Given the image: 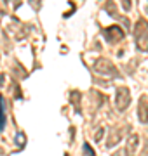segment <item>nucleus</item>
<instances>
[{
	"instance_id": "obj_1",
	"label": "nucleus",
	"mask_w": 148,
	"mask_h": 156,
	"mask_svg": "<svg viewBox=\"0 0 148 156\" xmlns=\"http://www.w3.org/2000/svg\"><path fill=\"white\" fill-rule=\"evenodd\" d=\"M134 42H136V49L141 52L148 50V21L146 19H139L134 28Z\"/></svg>"
},
{
	"instance_id": "obj_2",
	"label": "nucleus",
	"mask_w": 148,
	"mask_h": 156,
	"mask_svg": "<svg viewBox=\"0 0 148 156\" xmlns=\"http://www.w3.org/2000/svg\"><path fill=\"white\" fill-rule=\"evenodd\" d=\"M92 69H94V73L101 75V76H110V78H117V76H119L117 68H115L113 62L108 61L106 57H99V59H96Z\"/></svg>"
},
{
	"instance_id": "obj_3",
	"label": "nucleus",
	"mask_w": 148,
	"mask_h": 156,
	"mask_svg": "<svg viewBox=\"0 0 148 156\" xmlns=\"http://www.w3.org/2000/svg\"><path fill=\"white\" fill-rule=\"evenodd\" d=\"M131 104V92L127 87H119L117 89V95H115V106L120 113L125 111Z\"/></svg>"
},
{
	"instance_id": "obj_4",
	"label": "nucleus",
	"mask_w": 148,
	"mask_h": 156,
	"mask_svg": "<svg viewBox=\"0 0 148 156\" xmlns=\"http://www.w3.org/2000/svg\"><path fill=\"white\" fill-rule=\"evenodd\" d=\"M103 35H105V38L108 40V44H117L120 40H124V37H125L124 30L120 26H108V28L103 30Z\"/></svg>"
},
{
	"instance_id": "obj_5",
	"label": "nucleus",
	"mask_w": 148,
	"mask_h": 156,
	"mask_svg": "<svg viewBox=\"0 0 148 156\" xmlns=\"http://www.w3.org/2000/svg\"><path fill=\"white\" fill-rule=\"evenodd\" d=\"M138 147H139V135L131 134L127 137V140H125V147H124L125 156H136Z\"/></svg>"
},
{
	"instance_id": "obj_6",
	"label": "nucleus",
	"mask_w": 148,
	"mask_h": 156,
	"mask_svg": "<svg viewBox=\"0 0 148 156\" xmlns=\"http://www.w3.org/2000/svg\"><path fill=\"white\" fill-rule=\"evenodd\" d=\"M122 134H124V128H110V135H108V140H106V149H112L113 146L119 144V140H122Z\"/></svg>"
},
{
	"instance_id": "obj_7",
	"label": "nucleus",
	"mask_w": 148,
	"mask_h": 156,
	"mask_svg": "<svg viewBox=\"0 0 148 156\" xmlns=\"http://www.w3.org/2000/svg\"><path fill=\"white\" fill-rule=\"evenodd\" d=\"M138 120L141 123L148 122V101L146 95H141L139 97V102H138Z\"/></svg>"
},
{
	"instance_id": "obj_8",
	"label": "nucleus",
	"mask_w": 148,
	"mask_h": 156,
	"mask_svg": "<svg viewBox=\"0 0 148 156\" xmlns=\"http://www.w3.org/2000/svg\"><path fill=\"white\" fill-rule=\"evenodd\" d=\"M80 99H82L80 92H77V90H72V92H70V102L73 104L75 113H80Z\"/></svg>"
},
{
	"instance_id": "obj_9",
	"label": "nucleus",
	"mask_w": 148,
	"mask_h": 156,
	"mask_svg": "<svg viewBox=\"0 0 148 156\" xmlns=\"http://www.w3.org/2000/svg\"><path fill=\"white\" fill-rule=\"evenodd\" d=\"M6 128V101L0 95V132H4Z\"/></svg>"
},
{
	"instance_id": "obj_10",
	"label": "nucleus",
	"mask_w": 148,
	"mask_h": 156,
	"mask_svg": "<svg viewBox=\"0 0 148 156\" xmlns=\"http://www.w3.org/2000/svg\"><path fill=\"white\" fill-rule=\"evenodd\" d=\"M16 144L19 146V147H23V146L26 144V135H24L23 132H19V134L16 135Z\"/></svg>"
},
{
	"instance_id": "obj_11",
	"label": "nucleus",
	"mask_w": 148,
	"mask_h": 156,
	"mask_svg": "<svg viewBox=\"0 0 148 156\" xmlns=\"http://www.w3.org/2000/svg\"><path fill=\"white\" fill-rule=\"evenodd\" d=\"M103 134H105V128L99 127V128H98V132H96V135H94V140H96V142H98V140H101L103 139Z\"/></svg>"
},
{
	"instance_id": "obj_12",
	"label": "nucleus",
	"mask_w": 148,
	"mask_h": 156,
	"mask_svg": "<svg viewBox=\"0 0 148 156\" xmlns=\"http://www.w3.org/2000/svg\"><path fill=\"white\" fill-rule=\"evenodd\" d=\"M84 153H86V156H94V154H96V153L91 149V146L87 144V142L84 144Z\"/></svg>"
},
{
	"instance_id": "obj_13",
	"label": "nucleus",
	"mask_w": 148,
	"mask_h": 156,
	"mask_svg": "<svg viewBox=\"0 0 148 156\" xmlns=\"http://www.w3.org/2000/svg\"><path fill=\"white\" fill-rule=\"evenodd\" d=\"M124 9L125 11H129V9H131V4H129V2H124Z\"/></svg>"
}]
</instances>
